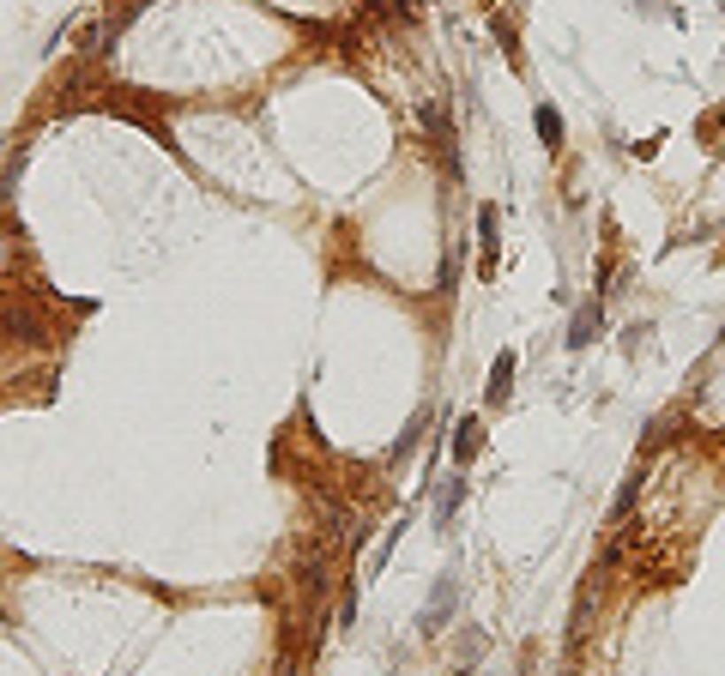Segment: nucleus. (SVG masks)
<instances>
[{
  "instance_id": "obj_3",
  "label": "nucleus",
  "mask_w": 725,
  "mask_h": 676,
  "mask_svg": "<svg viewBox=\"0 0 725 676\" xmlns=\"http://www.w3.org/2000/svg\"><path fill=\"white\" fill-rule=\"evenodd\" d=\"M478 447H483V417H459V429H453V465L466 472L478 459Z\"/></svg>"
},
{
  "instance_id": "obj_1",
  "label": "nucleus",
  "mask_w": 725,
  "mask_h": 676,
  "mask_svg": "<svg viewBox=\"0 0 725 676\" xmlns=\"http://www.w3.org/2000/svg\"><path fill=\"white\" fill-rule=\"evenodd\" d=\"M0 333L19 338V344H42V338H49V326H42V308H36L25 290H12V296L0 303Z\"/></svg>"
},
{
  "instance_id": "obj_7",
  "label": "nucleus",
  "mask_w": 725,
  "mask_h": 676,
  "mask_svg": "<svg viewBox=\"0 0 725 676\" xmlns=\"http://www.w3.org/2000/svg\"><path fill=\"white\" fill-rule=\"evenodd\" d=\"M459 495H466V483H459V477H453V483H442V495H436V532H448V526H453Z\"/></svg>"
},
{
  "instance_id": "obj_11",
  "label": "nucleus",
  "mask_w": 725,
  "mask_h": 676,
  "mask_svg": "<svg viewBox=\"0 0 725 676\" xmlns=\"http://www.w3.org/2000/svg\"><path fill=\"white\" fill-rule=\"evenodd\" d=\"M459 676H472V671H459Z\"/></svg>"
},
{
  "instance_id": "obj_10",
  "label": "nucleus",
  "mask_w": 725,
  "mask_h": 676,
  "mask_svg": "<svg viewBox=\"0 0 725 676\" xmlns=\"http://www.w3.org/2000/svg\"><path fill=\"white\" fill-rule=\"evenodd\" d=\"M19 260H25V242L12 236V230H0V278H6V272L19 266Z\"/></svg>"
},
{
  "instance_id": "obj_5",
  "label": "nucleus",
  "mask_w": 725,
  "mask_h": 676,
  "mask_svg": "<svg viewBox=\"0 0 725 676\" xmlns=\"http://www.w3.org/2000/svg\"><path fill=\"white\" fill-rule=\"evenodd\" d=\"M598 326H605V296H592V303L575 314V326H568V344H575V350H587L592 338H598Z\"/></svg>"
},
{
  "instance_id": "obj_2",
  "label": "nucleus",
  "mask_w": 725,
  "mask_h": 676,
  "mask_svg": "<svg viewBox=\"0 0 725 676\" xmlns=\"http://www.w3.org/2000/svg\"><path fill=\"white\" fill-rule=\"evenodd\" d=\"M453 604H459V574H442V586H436L429 610L417 616V628H423V634H442V622L453 616Z\"/></svg>"
},
{
  "instance_id": "obj_9",
  "label": "nucleus",
  "mask_w": 725,
  "mask_h": 676,
  "mask_svg": "<svg viewBox=\"0 0 725 676\" xmlns=\"http://www.w3.org/2000/svg\"><path fill=\"white\" fill-rule=\"evenodd\" d=\"M405 526H412V519H399V526H393V532H381V543H375V556H369V580H375L381 568H387V556H393V543H399V532H405Z\"/></svg>"
},
{
  "instance_id": "obj_8",
  "label": "nucleus",
  "mask_w": 725,
  "mask_h": 676,
  "mask_svg": "<svg viewBox=\"0 0 725 676\" xmlns=\"http://www.w3.org/2000/svg\"><path fill=\"white\" fill-rule=\"evenodd\" d=\"M532 127H538V139H544L551 151H556V145H562V115H556L551 103H538V115H532Z\"/></svg>"
},
{
  "instance_id": "obj_6",
  "label": "nucleus",
  "mask_w": 725,
  "mask_h": 676,
  "mask_svg": "<svg viewBox=\"0 0 725 676\" xmlns=\"http://www.w3.org/2000/svg\"><path fill=\"white\" fill-rule=\"evenodd\" d=\"M478 242H483L478 272H483V278H496V205H483V211H478Z\"/></svg>"
},
{
  "instance_id": "obj_4",
  "label": "nucleus",
  "mask_w": 725,
  "mask_h": 676,
  "mask_svg": "<svg viewBox=\"0 0 725 676\" xmlns=\"http://www.w3.org/2000/svg\"><path fill=\"white\" fill-rule=\"evenodd\" d=\"M508 393H514V350H502V357L490 363V387H483V405H508Z\"/></svg>"
}]
</instances>
